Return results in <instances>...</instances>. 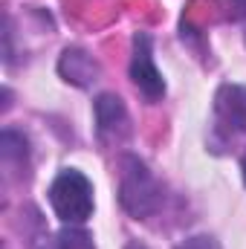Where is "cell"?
Segmentation results:
<instances>
[{"instance_id": "52a82bcc", "label": "cell", "mask_w": 246, "mask_h": 249, "mask_svg": "<svg viewBox=\"0 0 246 249\" xmlns=\"http://www.w3.org/2000/svg\"><path fill=\"white\" fill-rule=\"evenodd\" d=\"M38 249H96V247H93V238L87 232L70 226V229H64L53 238H44Z\"/></svg>"}, {"instance_id": "ba28073f", "label": "cell", "mask_w": 246, "mask_h": 249, "mask_svg": "<svg viewBox=\"0 0 246 249\" xmlns=\"http://www.w3.org/2000/svg\"><path fill=\"white\" fill-rule=\"evenodd\" d=\"M0 154L6 162H18V165H26V157H29V142L26 136L15 133V130H3L0 136Z\"/></svg>"}, {"instance_id": "30bf717a", "label": "cell", "mask_w": 246, "mask_h": 249, "mask_svg": "<svg viewBox=\"0 0 246 249\" xmlns=\"http://www.w3.org/2000/svg\"><path fill=\"white\" fill-rule=\"evenodd\" d=\"M244 180H246V157H244Z\"/></svg>"}, {"instance_id": "7a4b0ae2", "label": "cell", "mask_w": 246, "mask_h": 249, "mask_svg": "<svg viewBox=\"0 0 246 249\" xmlns=\"http://www.w3.org/2000/svg\"><path fill=\"white\" fill-rule=\"evenodd\" d=\"M50 206L55 209V214L64 223H70V226L84 223L93 214V186H90V180L75 168H64L50 186Z\"/></svg>"}, {"instance_id": "6da1fadb", "label": "cell", "mask_w": 246, "mask_h": 249, "mask_svg": "<svg viewBox=\"0 0 246 249\" xmlns=\"http://www.w3.org/2000/svg\"><path fill=\"white\" fill-rule=\"evenodd\" d=\"M119 200H122L124 212L133 214L136 220H148L162 206V188L154 180V174L148 171V165L139 162L136 157H127L124 160Z\"/></svg>"}, {"instance_id": "3957f363", "label": "cell", "mask_w": 246, "mask_h": 249, "mask_svg": "<svg viewBox=\"0 0 246 249\" xmlns=\"http://www.w3.org/2000/svg\"><path fill=\"white\" fill-rule=\"evenodd\" d=\"M130 78L145 93V99L159 102L165 96V78L154 64V41L148 32L133 35V55H130Z\"/></svg>"}, {"instance_id": "277c9868", "label": "cell", "mask_w": 246, "mask_h": 249, "mask_svg": "<svg viewBox=\"0 0 246 249\" xmlns=\"http://www.w3.org/2000/svg\"><path fill=\"white\" fill-rule=\"evenodd\" d=\"M214 116L217 127L229 136L246 133V87L244 84H223L214 96Z\"/></svg>"}, {"instance_id": "8992f818", "label": "cell", "mask_w": 246, "mask_h": 249, "mask_svg": "<svg viewBox=\"0 0 246 249\" xmlns=\"http://www.w3.org/2000/svg\"><path fill=\"white\" fill-rule=\"evenodd\" d=\"M58 72H61L64 81L75 84V87H93L102 75V67L99 61L87 53V50H78V47H70L61 53V61H58Z\"/></svg>"}, {"instance_id": "5b68a950", "label": "cell", "mask_w": 246, "mask_h": 249, "mask_svg": "<svg viewBox=\"0 0 246 249\" xmlns=\"http://www.w3.org/2000/svg\"><path fill=\"white\" fill-rule=\"evenodd\" d=\"M96 124H99V133L107 139H124L130 133V116L119 96L102 93L96 99Z\"/></svg>"}, {"instance_id": "9c48e42d", "label": "cell", "mask_w": 246, "mask_h": 249, "mask_svg": "<svg viewBox=\"0 0 246 249\" xmlns=\"http://www.w3.org/2000/svg\"><path fill=\"white\" fill-rule=\"evenodd\" d=\"M177 249H220V244H217V238H211V235H194V238L183 241Z\"/></svg>"}]
</instances>
